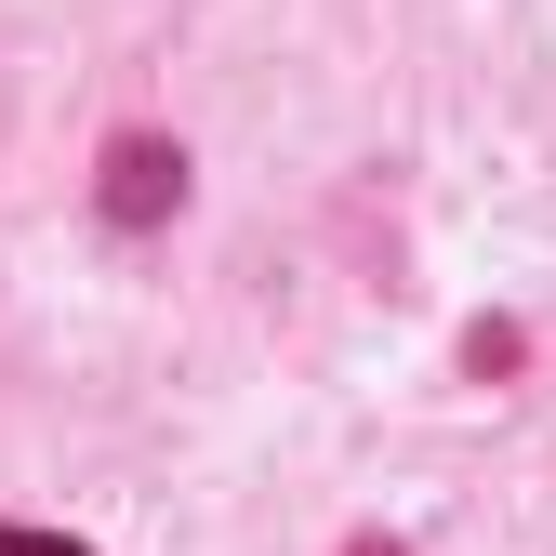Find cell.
<instances>
[{
  "mask_svg": "<svg viewBox=\"0 0 556 556\" xmlns=\"http://www.w3.org/2000/svg\"><path fill=\"white\" fill-rule=\"evenodd\" d=\"M173 186H186V160H173V147H147V132H132V147L106 160V213H119V226H147V213H160Z\"/></svg>",
  "mask_w": 556,
  "mask_h": 556,
  "instance_id": "1",
  "label": "cell"
},
{
  "mask_svg": "<svg viewBox=\"0 0 556 556\" xmlns=\"http://www.w3.org/2000/svg\"><path fill=\"white\" fill-rule=\"evenodd\" d=\"M0 556H80L66 530H0Z\"/></svg>",
  "mask_w": 556,
  "mask_h": 556,
  "instance_id": "2",
  "label": "cell"
}]
</instances>
